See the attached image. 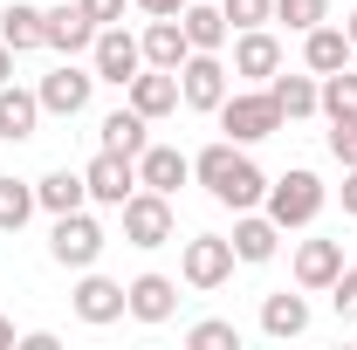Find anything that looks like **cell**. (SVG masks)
<instances>
[{
    "mask_svg": "<svg viewBox=\"0 0 357 350\" xmlns=\"http://www.w3.org/2000/svg\"><path fill=\"white\" fill-rule=\"evenodd\" d=\"M220 117V131L234 137V144H261V137H275L289 117L275 110V96H268V83H255V89H227V103L213 110Z\"/></svg>",
    "mask_w": 357,
    "mask_h": 350,
    "instance_id": "6da1fadb",
    "label": "cell"
},
{
    "mask_svg": "<svg viewBox=\"0 0 357 350\" xmlns=\"http://www.w3.org/2000/svg\"><path fill=\"white\" fill-rule=\"evenodd\" d=\"M323 199H330V185H323L316 172H303V165H296V172L268 178V199H261V213L275 220L282 234H289V227H310V220L323 213Z\"/></svg>",
    "mask_w": 357,
    "mask_h": 350,
    "instance_id": "7a4b0ae2",
    "label": "cell"
},
{
    "mask_svg": "<svg viewBox=\"0 0 357 350\" xmlns=\"http://www.w3.org/2000/svg\"><path fill=\"white\" fill-rule=\"evenodd\" d=\"M110 248V234H103V220L89 213V206H76V213H55V227H48V261L55 268H96V254Z\"/></svg>",
    "mask_w": 357,
    "mask_h": 350,
    "instance_id": "3957f363",
    "label": "cell"
},
{
    "mask_svg": "<svg viewBox=\"0 0 357 350\" xmlns=\"http://www.w3.org/2000/svg\"><path fill=\"white\" fill-rule=\"evenodd\" d=\"M117 213H124V241H131V248H165V241L178 234L172 192H151V185H137Z\"/></svg>",
    "mask_w": 357,
    "mask_h": 350,
    "instance_id": "277c9868",
    "label": "cell"
},
{
    "mask_svg": "<svg viewBox=\"0 0 357 350\" xmlns=\"http://www.w3.org/2000/svg\"><path fill=\"white\" fill-rule=\"evenodd\" d=\"M35 96H42V117H83L89 96H96V69H83L76 55H62L42 83H35Z\"/></svg>",
    "mask_w": 357,
    "mask_h": 350,
    "instance_id": "5b68a950",
    "label": "cell"
},
{
    "mask_svg": "<svg viewBox=\"0 0 357 350\" xmlns=\"http://www.w3.org/2000/svg\"><path fill=\"white\" fill-rule=\"evenodd\" d=\"M89 69H96V83H131L137 69H144V42H137L124 21H110V28H96V42H89Z\"/></svg>",
    "mask_w": 357,
    "mask_h": 350,
    "instance_id": "8992f818",
    "label": "cell"
},
{
    "mask_svg": "<svg viewBox=\"0 0 357 350\" xmlns=\"http://www.w3.org/2000/svg\"><path fill=\"white\" fill-rule=\"evenodd\" d=\"M227 76H234V69H227L220 55L192 48V55L178 62V103H185V110H206V117H213V110L227 103Z\"/></svg>",
    "mask_w": 357,
    "mask_h": 350,
    "instance_id": "52a82bcc",
    "label": "cell"
},
{
    "mask_svg": "<svg viewBox=\"0 0 357 350\" xmlns=\"http://www.w3.org/2000/svg\"><path fill=\"white\" fill-rule=\"evenodd\" d=\"M178 275H185V289H220L227 275H234V241L227 234H192L185 248H178Z\"/></svg>",
    "mask_w": 357,
    "mask_h": 350,
    "instance_id": "ba28073f",
    "label": "cell"
},
{
    "mask_svg": "<svg viewBox=\"0 0 357 350\" xmlns=\"http://www.w3.org/2000/svg\"><path fill=\"white\" fill-rule=\"evenodd\" d=\"M83 185H89V206H124L137 192V158H124V151H96L83 165Z\"/></svg>",
    "mask_w": 357,
    "mask_h": 350,
    "instance_id": "9c48e42d",
    "label": "cell"
},
{
    "mask_svg": "<svg viewBox=\"0 0 357 350\" xmlns=\"http://www.w3.org/2000/svg\"><path fill=\"white\" fill-rule=\"evenodd\" d=\"M69 309L83 316L89 330H103V323H117V316H124V282H110V275L83 268V275H76V289H69Z\"/></svg>",
    "mask_w": 357,
    "mask_h": 350,
    "instance_id": "30bf717a",
    "label": "cell"
},
{
    "mask_svg": "<svg viewBox=\"0 0 357 350\" xmlns=\"http://www.w3.org/2000/svg\"><path fill=\"white\" fill-rule=\"evenodd\" d=\"M124 316L151 323V330H158V323H172V316H178V282H172V275H158V268H151V275H137V282H124Z\"/></svg>",
    "mask_w": 357,
    "mask_h": 350,
    "instance_id": "8fae6325",
    "label": "cell"
},
{
    "mask_svg": "<svg viewBox=\"0 0 357 350\" xmlns=\"http://www.w3.org/2000/svg\"><path fill=\"white\" fill-rule=\"evenodd\" d=\"M89 42H96V21H89L76 0L42 7V48H55V55H89Z\"/></svg>",
    "mask_w": 357,
    "mask_h": 350,
    "instance_id": "7c38bea8",
    "label": "cell"
},
{
    "mask_svg": "<svg viewBox=\"0 0 357 350\" xmlns=\"http://www.w3.org/2000/svg\"><path fill=\"white\" fill-rule=\"evenodd\" d=\"M124 96H131V110L144 124H158V117L178 110V69H151V62H144L131 83H124Z\"/></svg>",
    "mask_w": 357,
    "mask_h": 350,
    "instance_id": "4fadbf2b",
    "label": "cell"
},
{
    "mask_svg": "<svg viewBox=\"0 0 357 350\" xmlns=\"http://www.w3.org/2000/svg\"><path fill=\"white\" fill-rule=\"evenodd\" d=\"M241 83H268L275 69H282V42L268 35V28H234V62H227Z\"/></svg>",
    "mask_w": 357,
    "mask_h": 350,
    "instance_id": "5bb4252c",
    "label": "cell"
},
{
    "mask_svg": "<svg viewBox=\"0 0 357 350\" xmlns=\"http://www.w3.org/2000/svg\"><path fill=\"white\" fill-rule=\"evenodd\" d=\"M234 261H248V268H261V261H275V248H282V227L261 213V206H248V213H234Z\"/></svg>",
    "mask_w": 357,
    "mask_h": 350,
    "instance_id": "9a60e30c",
    "label": "cell"
},
{
    "mask_svg": "<svg viewBox=\"0 0 357 350\" xmlns=\"http://www.w3.org/2000/svg\"><path fill=\"white\" fill-rule=\"evenodd\" d=\"M268 96H275V110H282L289 124L323 117V76H289V69H275V76H268Z\"/></svg>",
    "mask_w": 357,
    "mask_h": 350,
    "instance_id": "2e32d148",
    "label": "cell"
},
{
    "mask_svg": "<svg viewBox=\"0 0 357 350\" xmlns=\"http://www.w3.org/2000/svg\"><path fill=\"white\" fill-rule=\"evenodd\" d=\"M351 35H344V28H337V21H316L310 35H303V69H310V76H337V69H351Z\"/></svg>",
    "mask_w": 357,
    "mask_h": 350,
    "instance_id": "e0dca14e",
    "label": "cell"
},
{
    "mask_svg": "<svg viewBox=\"0 0 357 350\" xmlns=\"http://www.w3.org/2000/svg\"><path fill=\"white\" fill-rule=\"evenodd\" d=\"M337 275H344V241H303V248H296V289L330 296Z\"/></svg>",
    "mask_w": 357,
    "mask_h": 350,
    "instance_id": "ac0fdd59",
    "label": "cell"
},
{
    "mask_svg": "<svg viewBox=\"0 0 357 350\" xmlns=\"http://www.w3.org/2000/svg\"><path fill=\"white\" fill-rule=\"evenodd\" d=\"M192 178V158L178 151V144H144L137 151V185H151V192H178Z\"/></svg>",
    "mask_w": 357,
    "mask_h": 350,
    "instance_id": "d6986e66",
    "label": "cell"
},
{
    "mask_svg": "<svg viewBox=\"0 0 357 350\" xmlns=\"http://www.w3.org/2000/svg\"><path fill=\"white\" fill-rule=\"evenodd\" d=\"M35 131H42V96L0 83V137H7V144H28Z\"/></svg>",
    "mask_w": 357,
    "mask_h": 350,
    "instance_id": "ffe728a7",
    "label": "cell"
},
{
    "mask_svg": "<svg viewBox=\"0 0 357 350\" xmlns=\"http://www.w3.org/2000/svg\"><path fill=\"white\" fill-rule=\"evenodd\" d=\"M310 330V289L303 296H261V337H275V344H289V337H303Z\"/></svg>",
    "mask_w": 357,
    "mask_h": 350,
    "instance_id": "44dd1931",
    "label": "cell"
},
{
    "mask_svg": "<svg viewBox=\"0 0 357 350\" xmlns=\"http://www.w3.org/2000/svg\"><path fill=\"white\" fill-rule=\"evenodd\" d=\"M137 42H144V62H151V69H178V62L192 55L185 28H178V14H151V28H144Z\"/></svg>",
    "mask_w": 357,
    "mask_h": 350,
    "instance_id": "7402d4cb",
    "label": "cell"
},
{
    "mask_svg": "<svg viewBox=\"0 0 357 350\" xmlns=\"http://www.w3.org/2000/svg\"><path fill=\"white\" fill-rule=\"evenodd\" d=\"M178 28H185V42L206 48V55H220V48L234 42L227 14H220V7H206V0H185V7H178Z\"/></svg>",
    "mask_w": 357,
    "mask_h": 350,
    "instance_id": "603a6c76",
    "label": "cell"
},
{
    "mask_svg": "<svg viewBox=\"0 0 357 350\" xmlns=\"http://www.w3.org/2000/svg\"><path fill=\"white\" fill-rule=\"evenodd\" d=\"M35 206H42V213H76V206H89V185H83V172L55 165L48 178H35Z\"/></svg>",
    "mask_w": 357,
    "mask_h": 350,
    "instance_id": "cb8c5ba5",
    "label": "cell"
},
{
    "mask_svg": "<svg viewBox=\"0 0 357 350\" xmlns=\"http://www.w3.org/2000/svg\"><path fill=\"white\" fill-rule=\"evenodd\" d=\"M0 42L14 48V55L42 48V7H28V0H7V7H0Z\"/></svg>",
    "mask_w": 357,
    "mask_h": 350,
    "instance_id": "d4e9b609",
    "label": "cell"
},
{
    "mask_svg": "<svg viewBox=\"0 0 357 350\" xmlns=\"http://www.w3.org/2000/svg\"><path fill=\"white\" fill-rule=\"evenodd\" d=\"M213 199H220V206H234V213H248V206H261V199H268V172L255 165V158H241V165H234V178H227Z\"/></svg>",
    "mask_w": 357,
    "mask_h": 350,
    "instance_id": "484cf974",
    "label": "cell"
},
{
    "mask_svg": "<svg viewBox=\"0 0 357 350\" xmlns=\"http://www.w3.org/2000/svg\"><path fill=\"white\" fill-rule=\"evenodd\" d=\"M96 137H103V151H124V158H137V151L151 144V137H144V117H137L131 103H124V110H110V117L96 124Z\"/></svg>",
    "mask_w": 357,
    "mask_h": 350,
    "instance_id": "4316f807",
    "label": "cell"
},
{
    "mask_svg": "<svg viewBox=\"0 0 357 350\" xmlns=\"http://www.w3.org/2000/svg\"><path fill=\"white\" fill-rule=\"evenodd\" d=\"M323 117H330V124H357V69L323 76Z\"/></svg>",
    "mask_w": 357,
    "mask_h": 350,
    "instance_id": "83f0119b",
    "label": "cell"
},
{
    "mask_svg": "<svg viewBox=\"0 0 357 350\" xmlns=\"http://www.w3.org/2000/svg\"><path fill=\"white\" fill-rule=\"evenodd\" d=\"M35 220V185L28 178H0V234H21Z\"/></svg>",
    "mask_w": 357,
    "mask_h": 350,
    "instance_id": "f1b7e54d",
    "label": "cell"
},
{
    "mask_svg": "<svg viewBox=\"0 0 357 350\" xmlns=\"http://www.w3.org/2000/svg\"><path fill=\"white\" fill-rule=\"evenodd\" d=\"M275 21L289 35H310L316 21H330V0H275Z\"/></svg>",
    "mask_w": 357,
    "mask_h": 350,
    "instance_id": "f546056e",
    "label": "cell"
},
{
    "mask_svg": "<svg viewBox=\"0 0 357 350\" xmlns=\"http://www.w3.org/2000/svg\"><path fill=\"white\" fill-rule=\"evenodd\" d=\"M185 344H192V350H241V330L220 323V316H206V323H192V330H185Z\"/></svg>",
    "mask_w": 357,
    "mask_h": 350,
    "instance_id": "4dcf8cb0",
    "label": "cell"
},
{
    "mask_svg": "<svg viewBox=\"0 0 357 350\" xmlns=\"http://www.w3.org/2000/svg\"><path fill=\"white\" fill-rule=\"evenodd\" d=\"M227 28H268L275 21V0H220Z\"/></svg>",
    "mask_w": 357,
    "mask_h": 350,
    "instance_id": "1f68e13d",
    "label": "cell"
},
{
    "mask_svg": "<svg viewBox=\"0 0 357 350\" xmlns=\"http://www.w3.org/2000/svg\"><path fill=\"white\" fill-rule=\"evenodd\" d=\"M330 309H337L344 323H357V268H351V261H344V275L330 282Z\"/></svg>",
    "mask_w": 357,
    "mask_h": 350,
    "instance_id": "d6a6232c",
    "label": "cell"
},
{
    "mask_svg": "<svg viewBox=\"0 0 357 350\" xmlns=\"http://www.w3.org/2000/svg\"><path fill=\"white\" fill-rule=\"evenodd\" d=\"M330 158L337 165H357V124H330Z\"/></svg>",
    "mask_w": 357,
    "mask_h": 350,
    "instance_id": "836d02e7",
    "label": "cell"
},
{
    "mask_svg": "<svg viewBox=\"0 0 357 350\" xmlns=\"http://www.w3.org/2000/svg\"><path fill=\"white\" fill-rule=\"evenodd\" d=\"M76 7H83L96 28H110V21H124V7H131V0H76Z\"/></svg>",
    "mask_w": 357,
    "mask_h": 350,
    "instance_id": "e575fe53",
    "label": "cell"
},
{
    "mask_svg": "<svg viewBox=\"0 0 357 350\" xmlns=\"http://www.w3.org/2000/svg\"><path fill=\"white\" fill-rule=\"evenodd\" d=\"M344 213L357 220V165H344Z\"/></svg>",
    "mask_w": 357,
    "mask_h": 350,
    "instance_id": "d590c367",
    "label": "cell"
},
{
    "mask_svg": "<svg viewBox=\"0 0 357 350\" xmlns=\"http://www.w3.org/2000/svg\"><path fill=\"white\" fill-rule=\"evenodd\" d=\"M131 7H144V14H178L185 0H131Z\"/></svg>",
    "mask_w": 357,
    "mask_h": 350,
    "instance_id": "8d00e7d4",
    "label": "cell"
},
{
    "mask_svg": "<svg viewBox=\"0 0 357 350\" xmlns=\"http://www.w3.org/2000/svg\"><path fill=\"white\" fill-rule=\"evenodd\" d=\"M0 83H14V48L0 42Z\"/></svg>",
    "mask_w": 357,
    "mask_h": 350,
    "instance_id": "74e56055",
    "label": "cell"
},
{
    "mask_svg": "<svg viewBox=\"0 0 357 350\" xmlns=\"http://www.w3.org/2000/svg\"><path fill=\"white\" fill-rule=\"evenodd\" d=\"M344 35H351V48H357V7H351V14H344Z\"/></svg>",
    "mask_w": 357,
    "mask_h": 350,
    "instance_id": "f35d334b",
    "label": "cell"
},
{
    "mask_svg": "<svg viewBox=\"0 0 357 350\" xmlns=\"http://www.w3.org/2000/svg\"><path fill=\"white\" fill-rule=\"evenodd\" d=\"M7 344H14V323H7V316H0V350H7Z\"/></svg>",
    "mask_w": 357,
    "mask_h": 350,
    "instance_id": "ab89813d",
    "label": "cell"
},
{
    "mask_svg": "<svg viewBox=\"0 0 357 350\" xmlns=\"http://www.w3.org/2000/svg\"><path fill=\"white\" fill-rule=\"evenodd\" d=\"M351 337H357V323H351Z\"/></svg>",
    "mask_w": 357,
    "mask_h": 350,
    "instance_id": "60d3db41",
    "label": "cell"
}]
</instances>
